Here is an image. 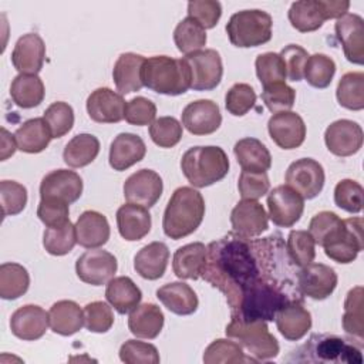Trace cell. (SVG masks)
<instances>
[{"label":"cell","mask_w":364,"mask_h":364,"mask_svg":"<svg viewBox=\"0 0 364 364\" xmlns=\"http://www.w3.org/2000/svg\"><path fill=\"white\" fill-rule=\"evenodd\" d=\"M205 216V199L202 193L191 186H181L173 191L164 212V233L179 240L193 233Z\"/></svg>","instance_id":"6da1fadb"},{"label":"cell","mask_w":364,"mask_h":364,"mask_svg":"<svg viewBox=\"0 0 364 364\" xmlns=\"http://www.w3.org/2000/svg\"><path fill=\"white\" fill-rule=\"evenodd\" d=\"M141 78L144 87L164 95L185 94L192 85V71L188 61L168 55L145 58Z\"/></svg>","instance_id":"7a4b0ae2"},{"label":"cell","mask_w":364,"mask_h":364,"mask_svg":"<svg viewBox=\"0 0 364 364\" xmlns=\"http://www.w3.org/2000/svg\"><path fill=\"white\" fill-rule=\"evenodd\" d=\"M336 334H313L303 346L293 351L289 361L296 363H344L361 364V346Z\"/></svg>","instance_id":"3957f363"},{"label":"cell","mask_w":364,"mask_h":364,"mask_svg":"<svg viewBox=\"0 0 364 364\" xmlns=\"http://www.w3.org/2000/svg\"><path fill=\"white\" fill-rule=\"evenodd\" d=\"M181 169L192 186L206 188L228 175L229 158L220 146H193L182 155Z\"/></svg>","instance_id":"277c9868"},{"label":"cell","mask_w":364,"mask_h":364,"mask_svg":"<svg viewBox=\"0 0 364 364\" xmlns=\"http://www.w3.org/2000/svg\"><path fill=\"white\" fill-rule=\"evenodd\" d=\"M272 16L263 10H242L230 16L226 33L235 47L249 48L266 44L272 38Z\"/></svg>","instance_id":"5b68a950"},{"label":"cell","mask_w":364,"mask_h":364,"mask_svg":"<svg viewBox=\"0 0 364 364\" xmlns=\"http://www.w3.org/2000/svg\"><path fill=\"white\" fill-rule=\"evenodd\" d=\"M225 333L229 338L237 341L243 348H246L249 355L257 361H267L279 354V343L269 331L266 321L230 320Z\"/></svg>","instance_id":"8992f818"},{"label":"cell","mask_w":364,"mask_h":364,"mask_svg":"<svg viewBox=\"0 0 364 364\" xmlns=\"http://www.w3.org/2000/svg\"><path fill=\"white\" fill-rule=\"evenodd\" d=\"M350 1L346 0H300L291 3L289 21L300 33L318 30L326 20L340 18L348 11Z\"/></svg>","instance_id":"52a82bcc"},{"label":"cell","mask_w":364,"mask_h":364,"mask_svg":"<svg viewBox=\"0 0 364 364\" xmlns=\"http://www.w3.org/2000/svg\"><path fill=\"white\" fill-rule=\"evenodd\" d=\"M343 220L344 225L340 232L323 247L327 257L337 263L347 264L355 260L358 253L364 249L363 219L348 218Z\"/></svg>","instance_id":"ba28073f"},{"label":"cell","mask_w":364,"mask_h":364,"mask_svg":"<svg viewBox=\"0 0 364 364\" xmlns=\"http://www.w3.org/2000/svg\"><path fill=\"white\" fill-rule=\"evenodd\" d=\"M267 209L270 220L280 228L296 225L304 210V199L289 185H279L267 192Z\"/></svg>","instance_id":"9c48e42d"},{"label":"cell","mask_w":364,"mask_h":364,"mask_svg":"<svg viewBox=\"0 0 364 364\" xmlns=\"http://www.w3.org/2000/svg\"><path fill=\"white\" fill-rule=\"evenodd\" d=\"M284 179L286 185L299 192L303 199H313L323 191L326 175L316 159L301 158L289 165Z\"/></svg>","instance_id":"30bf717a"},{"label":"cell","mask_w":364,"mask_h":364,"mask_svg":"<svg viewBox=\"0 0 364 364\" xmlns=\"http://www.w3.org/2000/svg\"><path fill=\"white\" fill-rule=\"evenodd\" d=\"M192 71V85L195 91H210L220 84L223 65L220 54L213 48H205L183 57Z\"/></svg>","instance_id":"8fae6325"},{"label":"cell","mask_w":364,"mask_h":364,"mask_svg":"<svg viewBox=\"0 0 364 364\" xmlns=\"http://www.w3.org/2000/svg\"><path fill=\"white\" fill-rule=\"evenodd\" d=\"M117 259L112 253L102 249H90L75 262L78 279L91 286L107 284L117 272Z\"/></svg>","instance_id":"7c38bea8"},{"label":"cell","mask_w":364,"mask_h":364,"mask_svg":"<svg viewBox=\"0 0 364 364\" xmlns=\"http://www.w3.org/2000/svg\"><path fill=\"white\" fill-rule=\"evenodd\" d=\"M232 232L253 239L269 229V216L262 203L252 199H242L236 203L230 213Z\"/></svg>","instance_id":"4fadbf2b"},{"label":"cell","mask_w":364,"mask_h":364,"mask_svg":"<svg viewBox=\"0 0 364 364\" xmlns=\"http://www.w3.org/2000/svg\"><path fill=\"white\" fill-rule=\"evenodd\" d=\"M297 284L303 296L313 300H324L337 287V273L327 264L311 262L299 269Z\"/></svg>","instance_id":"5bb4252c"},{"label":"cell","mask_w":364,"mask_h":364,"mask_svg":"<svg viewBox=\"0 0 364 364\" xmlns=\"http://www.w3.org/2000/svg\"><path fill=\"white\" fill-rule=\"evenodd\" d=\"M363 128L351 119H337L324 132L327 149L337 156H351L363 146Z\"/></svg>","instance_id":"9a60e30c"},{"label":"cell","mask_w":364,"mask_h":364,"mask_svg":"<svg viewBox=\"0 0 364 364\" xmlns=\"http://www.w3.org/2000/svg\"><path fill=\"white\" fill-rule=\"evenodd\" d=\"M267 131L273 142L282 149L299 148L306 139V124L293 111L273 114L267 122Z\"/></svg>","instance_id":"2e32d148"},{"label":"cell","mask_w":364,"mask_h":364,"mask_svg":"<svg viewBox=\"0 0 364 364\" xmlns=\"http://www.w3.org/2000/svg\"><path fill=\"white\" fill-rule=\"evenodd\" d=\"M164 183L152 169H139L124 182V196L129 203L152 208L161 198Z\"/></svg>","instance_id":"e0dca14e"},{"label":"cell","mask_w":364,"mask_h":364,"mask_svg":"<svg viewBox=\"0 0 364 364\" xmlns=\"http://www.w3.org/2000/svg\"><path fill=\"white\" fill-rule=\"evenodd\" d=\"M336 36L346 58L361 65L364 63V20L355 13H346L334 24Z\"/></svg>","instance_id":"ac0fdd59"},{"label":"cell","mask_w":364,"mask_h":364,"mask_svg":"<svg viewBox=\"0 0 364 364\" xmlns=\"http://www.w3.org/2000/svg\"><path fill=\"white\" fill-rule=\"evenodd\" d=\"M127 102L119 92L108 87L94 90L87 98L90 118L100 124H117L125 117Z\"/></svg>","instance_id":"d6986e66"},{"label":"cell","mask_w":364,"mask_h":364,"mask_svg":"<svg viewBox=\"0 0 364 364\" xmlns=\"http://www.w3.org/2000/svg\"><path fill=\"white\" fill-rule=\"evenodd\" d=\"M222 114L212 100H196L182 111V125L193 135H209L219 129Z\"/></svg>","instance_id":"ffe728a7"},{"label":"cell","mask_w":364,"mask_h":364,"mask_svg":"<svg viewBox=\"0 0 364 364\" xmlns=\"http://www.w3.org/2000/svg\"><path fill=\"white\" fill-rule=\"evenodd\" d=\"M48 326V313L37 304H26L18 307L10 318L11 333L24 341L41 338Z\"/></svg>","instance_id":"44dd1931"},{"label":"cell","mask_w":364,"mask_h":364,"mask_svg":"<svg viewBox=\"0 0 364 364\" xmlns=\"http://www.w3.org/2000/svg\"><path fill=\"white\" fill-rule=\"evenodd\" d=\"M46 58V44L37 33L23 34L11 53V63L20 74H38Z\"/></svg>","instance_id":"7402d4cb"},{"label":"cell","mask_w":364,"mask_h":364,"mask_svg":"<svg viewBox=\"0 0 364 364\" xmlns=\"http://www.w3.org/2000/svg\"><path fill=\"white\" fill-rule=\"evenodd\" d=\"M82 193L81 176L68 169H55L47 173L40 183L41 198H57L74 203Z\"/></svg>","instance_id":"603a6c76"},{"label":"cell","mask_w":364,"mask_h":364,"mask_svg":"<svg viewBox=\"0 0 364 364\" xmlns=\"http://www.w3.org/2000/svg\"><path fill=\"white\" fill-rule=\"evenodd\" d=\"M146 154L145 142L139 135L131 132L118 134L109 146V166L114 171H125L144 159Z\"/></svg>","instance_id":"cb8c5ba5"},{"label":"cell","mask_w":364,"mask_h":364,"mask_svg":"<svg viewBox=\"0 0 364 364\" xmlns=\"http://www.w3.org/2000/svg\"><path fill=\"white\" fill-rule=\"evenodd\" d=\"M279 333L289 341H299L311 327V314L301 301L283 306L274 317Z\"/></svg>","instance_id":"d4e9b609"},{"label":"cell","mask_w":364,"mask_h":364,"mask_svg":"<svg viewBox=\"0 0 364 364\" xmlns=\"http://www.w3.org/2000/svg\"><path fill=\"white\" fill-rule=\"evenodd\" d=\"M151 225L148 208L128 202L121 205L117 210L118 232L128 242H136L145 237L151 230Z\"/></svg>","instance_id":"484cf974"},{"label":"cell","mask_w":364,"mask_h":364,"mask_svg":"<svg viewBox=\"0 0 364 364\" xmlns=\"http://www.w3.org/2000/svg\"><path fill=\"white\" fill-rule=\"evenodd\" d=\"M77 243L85 249L104 246L109 239V223L107 218L97 210L82 212L75 222Z\"/></svg>","instance_id":"4316f807"},{"label":"cell","mask_w":364,"mask_h":364,"mask_svg":"<svg viewBox=\"0 0 364 364\" xmlns=\"http://www.w3.org/2000/svg\"><path fill=\"white\" fill-rule=\"evenodd\" d=\"M144 63L145 57L135 53H122L117 58L112 70V78L117 91H119L121 95L139 91L144 87L141 78Z\"/></svg>","instance_id":"83f0119b"},{"label":"cell","mask_w":364,"mask_h":364,"mask_svg":"<svg viewBox=\"0 0 364 364\" xmlns=\"http://www.w3.org/2000/svg\"><path fill=\"white\" fill-rule=\"evenodd\" d=\"M158 300L173 314L189 316L198 310L199 300L193 289L182 282H172L156 290Z\"/></svg>","instance_id":"f1b7e54d"},{"label":"cell","mask_w":364,"mask_h":364,"mask_svg":"<svg viewBox=\"0 0 364 364\" xmlns=\"http://www.w3.org/2000/svg\"><path fill=\"white\" fill-rule=\"evenodd\" d=\"M169 262V249L164 242L145 245L134 257L135 272L146 280H156L164 276Z\"/></svg>","instance_id":"f546056e"},{"label":"cell","mask_w":364,"mask_h":364,"mask_svg":"<svg viewBox=\"0 0 364 364\" xmlns=\"http://www.w3.org/2000/svg\"><path fill=\"white\" fill-rule=\"evenodd\" d=\"M208 250L200 242H193L179 247L172 259V269L179 279L196 280L202 277L206 266Z\"/></svg>","instance_id":"4dcf8cb0"},{"label":"cell","mask_w":364,"mask_h":364,"mask_svg":"<svg viewBox=\"0 0 364 364\" xmlns=\"http://www.w3.org/2000/svg\"><path fill=\"white\" fill-rule=\"evenodd\" d=\"M164 321V313L156 304L144 303L129 311L128 328L138 338L152 340L162 331Z\"/></svg>","instance_id":"1f68e13d"},{"label":"cell","mask_w":364,"mask_h":364,"mask_svg":"<svg viewBox=\"0 0 364 364\" xmlns=\"http://www.w3.org/2000/svg\"><path fill=\"white\" fill-rule=\"evenodd\" d=\"M233 154L242 171L266 172L272 166V155L266 145L256 138H242L233 146Z\"/></svg>","instance_id":"d6a6232c"},{"label":"cell","mask_w":364,"mask_h":364,"mask_svg":"<svg viewBox=\"0 0 364 364\" xmlns=\"http://www.w3.org/2000/svg\"><path fill=\"white\" fill-rule=\"evenodd\" d=\"M50 328L60 336H73L84 326V310L73 300H60L48 310Z\"/></svg>","instance_id":"836d02e7"},{"label":"cell","mask_w":364,"mask_h":364,"mask_svg":"<svg viewBox=\"0 0 364 364\" xmlns=\"http://www.w3.org/2000/svg\"><path fill=\"white\" fill-rule=\"evenodd\" d=\"M14 139L21 152L38 154L48 146L53 135L44 118H31L16 129Z\"/></svg>","instance_id":"e575fe53"},{"label":"cell","mask_w":364,"mask_h":364,"mask_svg":"<svg viewBox=\"0 0 364 364\" xmlns=\"http://www.w3.org/2000/svg\"><path fill=\"white\" fill-rule=\"evenodd\" d=\"M105 299L119 314H125L139 304L142 293L131 277L118 276L107 283Z\"/></svg>","instance_id":"d590c367"},{"label":"cell","mask_w":364,"mask_h":364,"mask_svg":"<svg viewBox=\"0 0 364 364\" xmlns=\"http://www.w3.org/2000/svg\"><path fill=\"white\" fill-rule=\"evenodd\" d=\"M46 88L37 74H18L10 85V97L20 108H34L44 100Z\"/></svg>","instance_id":"8d00e7d4"},{"label":"cell","mask_w":364,"mask_h":364,"mask_svg":"<svg viewBox=\"0 0 364 364\" xmlns=\"http://www.w3.org/2000/svg\"><path fill=\"white\" fill-rule=\"evenodd\" d=\"M98 154V138L91 134H78L65 145L63 151V159L71 168H82L90 165Z\"/></svg>","instance_id":"74e56055"},{"label":"cell","mask_w":364,"mask_h":364,"mask_svg":"<svg viewBox=\"0 0 364 364\" xmlns=\"http://www.w3.org/2000/svg\"><path fill=\"white\" fill-rule=\"evenodd\" d=\"M205 364H240L257 363L250 355L243 353V347L232 338H218L212 341L203 353Z\"/></svg>","instance_id":"f35d334b"},{"label":"cell","mask_w":364,"mask_h":364,"mask_svg":"<svg viewBox=\"0 0 364 364\" xmlns=\"http://www.w3.org/2000/svg\"><path fill=\"white\" fill-rule=\"evenodd\" d=\"M30 286L27 269L18 263L7 262L0 266V297L16 300L23 296Z\"/></svg>","instance_id":"ab89813d"},{"label":"cell","mask_w":364,"mask_h":364,"mask_svg":"<svg viewBox=\"0 0 364 364\" xmlns=\"http://www.w3.org/2000/svg\"><path fill=\"white\" fill-rule=\"evenodd\" d=\"M343 328L351 336V338L357 340L363 344L364 334V313H363V287H353L344 300V314H343Z\"/></svg>","instance_id":"60d3db41"},{"label":"cell","mask_w":364,"mask_h":364,"mask_svg":"<svg viewBox=\"0 0 364 364\" xmlns=\"http://www.w3.org/2000/svg\"><path fill=\"white\" fill-rule=\"evenodd\" d=\"M337 101L341 107L360 111L364 108V74L361 71L344 74L336 90Z\"/></svg>","instance_id":"b9f144b4"},{"label":"cell","mask_w":364,"mask_h":364,"mask_svg":"<svg viewBox=\"0 0 364 364\" xmlns=\"http://www.w3.org/2000/svg\"><path fill=\"white\" fill-rule=\"evenodd\" d=\"M206 40L208 37L205 28L191 17L181 20L173 30V41L176 48L185 55L202 50Z\"/></svg>","instance_id":"7bdbcfd3"},{"label":"cell","mask_w":364,"mask_h":364,"mask_svg":"<svg viewBox=\"0 0 364 364\" xmlns=\"http://www.w3.org/2000/svg\"><path fill=\"white\" fill-rule=\"evenodd\" d=\"M77 243L75 225L68 219L63 225L50 226L44 230L43 246L47 253L53 256H64L70 253Z\"/></svg>","instance_id":"ee69618b"},{"label":"cell","mask_w":364,"mask_h":364,"mask_svg":"<svg viewBox=\"0 0 364 364\" xmlns=\"http://www.w3.org/2000/svg\"><path fill=\"white\" fill-rule=\"evenodd\" d=\"M336 74V63L331 57L316 53L309 55L303 78L314 88H326L331 84Z\"/></svg>","instance_id":"f6af8a7d"},{"label":"cell","mask_w":364,"mask_h":364,"mask_svg":"<svg viewBox=\"0 0 364 364\" xmlns=\"http://www.w3.org/2000/svg\"><path fill=\"white\" fill-rule=\"evenodd\" d=\"M286 250L291 262L300 269L316 257V242L309 230H291L287 236Z\"/></svg>","instance_id":"bcb514c9"},{"label":"cell","mask_w":364,"mask_h":364,"mask_svg":"<svg viewBox=\"0 0 364 364\" xmlns=\"http://www.w3.org/2000/svg\"><path fill=\"white\" fill-rule=\"evenodd\" d=\"M256 75L263 87L276 84V82H286V65L279 53H263L256 57L255 61Z\"/></svg>","instance_id":"7dc6e473"},{"label":"cell","mask_w":364,"mask_h":364,"mask_svg":"<svg viewBox=\"0 0 364 364\" xmlns=\"http://www.w3.org/2000/svg\"><path fill=\"white\" fill-rule=\"evenodd\" d=\"M344 220L338 218L334 212L321 210L316 213L309 223V233L313 236L316 245H327L343 228Z\"/></svg>","instance_id":"c3c4849f"},{"label":"cell","mask_w":364,"mask_h":364,"mask_svg":"<svg viewBox=\"0 0 364 364\" xmlns=\"http://www.w3.org/2000/svg\"><path fill=\"white\" fill-rule=\"evenodd\" d=\"M149 136L159 148H172L182 138V124L173 117H159L149 125Z\"/></svg>","instance_id":"681fc988"},{"label":"cell","mask_w":364,"mask_h":364,"mask_svg":"<svg viewBox=\"0 0 364 364\" xmlns=\"http://www.w3.org/2000/svg\"><path fill=\"white\" fill-rule=\"evenodd\" d=\"M51 131L53 138H61L68 134L74 125V111L73 107L64 101L53 102L43 117Z\"/></svg>","instance_id":"f907efd6"},{"label":"cell","mask_w":364,"mask_h":364,"mask_svg":"<svg viewBox=\"0 0 364 364\" xmlns=\"http://www.w3.org/2000/svg\"><path fill=\"white\" fill-rule=\"evenodd\" d=\"M0 203L3 216H14L23 212L27 205V189L16 181L0 182Z\"/></svg>","instance_id":"816d5d0a"},{"label":"cell","mask_w":364,"mask_h":364,"mask_svg":"<svg viewBox=\"0 0 364 364\" xmlns=\"http://www.w3.org/2000/svg\"><path fill=\"white\" fill-rule=\"evenodd\" d=\"M262 100L273 114L290 111L296 101V91L286 82H276L263 87Z\"/></svg>","instance_id":"f5cc1de1"},{"label":"cell","mask_w":364,"mask_h":364,"mask_svg":"<svg viewBox=\"0 0 364 364\" xmlns=\"http://www.w3.org/2000/svg\"><path fill=\"white\" fill-rule=\"evenodd\" d=\"M363 186L354 179H341L334 188V202L338 208L350 213L363 209Z\"/></svg>","instance_id":"db71d44e"},{"label":"cell","mask_w":364,"mask_h":364,"mask_svg":"<svg viewBox=\"0 0 364 364\" xmlns=\"http://www.w3.org/2000/svg\"><path fill=\"white\" fill-rule=\"evenodd\" d=\"M256 102V92L252 85L237 82L229 88L225 97L226 109L235 117H243L247 114Z\"/></svg>","instance_id":"11a10c76"},{"label":"cell","mask_w":364,"mask_h":364,"mask_svg":"<svg viewBox=\"0 0 364 364\" xmlns=\"http://www.w3.org/2000/svg\"><path fill=\"white\" fill-rule=\"evenodd\" d=\"M119 358L127 364H158L159 353L151 343L127 340L119 348Z\"/></svg>","instance_id":"9f6ffc18"},{"label":"cell","mask_w":364,"mask_h":364,"mask_svg":"<svg viewBox=\"0 0 364 364\" xmlns=\"http://www.w3.org/2000/svg\"><path fill=\"white\" fill-rule=\"evenodd\" d=\"M114 324V313L104 301H91L84 307V326L91 333H107Z\"/></svg>","instance_id":"6f0895ef"},{"label":"cell","mask_w":364,"mask_h":364,"mask_svg":"<svg viewBox=\"0 0 364 364\" xmlns=\"http://www.w3.org/2000/svg\"><path fill=\"white\" fill-rule=\"evenodd\" d=\"M237 189L242 199H252L257 200L259 198L264 196L270 189V182L266 172H247L242 171Z\"/></svg>","instance_id":"680465c9"},{"label":"cell","mask_w":364,"mask_h":364,"mask_svg":"<svg viewBox=\"0 0 364 364\" xmlns=\"http://www.w3.org/2000/svg\"><path fill=\"white\" fill-rule=\"evenodd\" d=\"M222 16V6L215 0H193L188 3V17L198 21L205 30L213 28Z\"/></svg>","instance_id":"91938a15"},{"label":"cell","mask_w":364,"mask_h":364,"mask_svg":"<svg viewBox=\"0 0 364 364\" xmlns=\"http://www.w3.org/2000/svg\"><path fill=\"white\" fill-rule=\"evenodd\" d=\"M156 117L155 104L145 97H135L127 102L124 119L136 127L151 125Z\"/></svg>","instance_id":"94428289"},{"label":"cell","mask_w":364,"mask_h":364,"mask_svg":"<svg viewBox=\"0 0 364 364\" xmlns=\"http://www.w3.org/2000/svg\"><path fill=\"white\" fill-rule=\"evenodd\" d=\"M68 205L70 203L65 200L57 198H41L37 208V216L47 228L63 225L70 219Z\"/></svg>","instance_id":"6125c7cd"},{"label":"cell","mask_w":364,"mask_h":364,"mask_svg":"<svg viewBox=\"0 0 364 364\" xmlns=\"http://www.w3.org/2000/svg\"><path fill=\"white\" fill-rule=\"evenodd\" d=\"M279 54L286 65L287 78L294 82L301 81L304 74V67L309 58V53L301 46L289 44Z\"/></svg>","instance_id":"be15d7a7"},{"label":"cell","mask_w":364,"mask_h":364,"mask_svg":"<svg viewBox=\"0 0 364 364\" xmlns=\"http://www.w3.org/2000/svg\"><path fill=\"white\" fill-rule=\"evenodd\" d=\"M1 134V148H0V159L6 161L7 158H10L16 149H17V144L14 139V135H11L6 128L0 129Z\"/></svg>","instance_id":"e7e4bbea"}]
</instances>
